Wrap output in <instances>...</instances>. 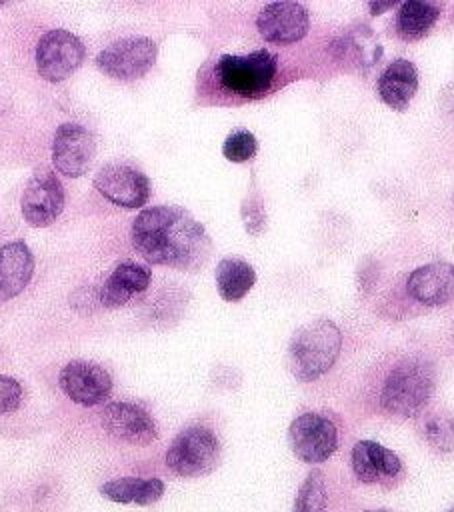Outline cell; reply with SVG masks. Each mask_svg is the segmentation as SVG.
I'll return each instance as SVG.
<instances>
[{
  "instance_id": "cell-1",
  "label": "cell",
  "mask_w": 454,
  "mask_h": 512,
  "mask_svg": "<svg viewBox=\"0 0 454 512\" xmlns=\"http://www.w3.org/2000/svg\"><path fill=\"white\" fill-rule=\"evenodd\" d=\"M130 238L146 262L184 272L200 270L212 252L204 226L178 206L142 210L132 222Z\"/></svg>"
},
{
  "instance_id": "cell-2",
  "label": "cell",
  "mask_w": 454,
  "mask_h": 512,
  "mask_svg": "<svg viewBox=\"0 0 454 512\" xmlns=\"http://www.w3.org/2000/svg\"><path fill=\"white\" fill-rule=\"evenodd\" d=\"M340 348V328L328 318H316L292 334L286 352L288 370L300 382L318 380L334 366Z\"/></svg>"
},
{
  "instance_id": "cell-3",
  "label": "cell",
  "mask_w": 454,
  "mask_h": 512,
  "mask_svg": "<svg viewBox=\"0 0 454 512\" xmlns=\"http://www.w3.org/2000/svg\"><path fill=\"white\" fill-rule=\"evenodd\" d=\"M434 386L436 370L430 360L404 358L388 372L380 392V406L392 416L414 418L430 402Z\"/></svg>"
},
{
  "instance_id": "cell-4",
  "label": "cell",
  "mask_w": 454,
  "mask_h": 512,
  "mask_svg": "<svg viewBox=\"0 0 454 512\" xmlns=\"http://www.w3.org/2000/svg\"><path fill=\"white\" fill-rule=\"evenodd\" d=\"M276 70V56L268 50H256L246 56L224 54L214 66L218 84L242 98H258L268 92L276 78Z\"/></svg>"
},
{
  "instance_id": "cell-5",
  "label": "cell",
  "mask_w": 454,
  "mask_h": 512,
  "mask_svg": "<svg viewBox=\"0 0 454 512\" xmlns=\"http://www.w3.org/2000/svg\"><path fill=\"white\" fill-rule=\"evenodd\" d=\"M220 462V440L206 426H188L166 450V466L184 478L210 474Z\"/></svg>"
},
{
  "instance_id": "cell-6",
  "label": "cell",
  "mask_w": 454,
  "mask_h": 512,
  "mask_svg": "<svg viewBox=\"0 0 454 512\" xmlns=\"http://www.w3.org/2000/svg\"><path fill=\"white\" fill-rule=\"evenodd\" d=\"M288 442L298 460L318 464L328 460L338 448V430L326 416L304 412L292 420Z\"/></svg>"
},
{
  "instance_id": "cell-7",
  "label": "cell",
  "mask_w": 454,
  "mask_h": 512,
  "mask_svg": "<svg viewBox=\"0 0 454 512\" xmlns=\"http://www.w3.org/2000/svg\"><path fill=\"white\" fill-rule=\"evenodd\" d=\"M158 48L146 36H130L116 40L96 56V66L116 80H134L144 76L156 62Z\"/></svg>"
},
{
  "instance_id": "cell-8",
  "label": "cell",
  "mask_w": 454,
  "mask_h": 512,
  "mask_svg": "<svg viewBox=\"0 0 454 512\" xmlns=\"http://www.w3.org/2000/svg\"><path fill=\"white\" fill-rule=\"evenodd\" d=\"M84 60V44L68 30L56 28L38 40L36 68L48 82H60L68 78Z\"/></svg>"
},
{
  "instance_id": "cell-9",
  "label": "cell",
  "mask_w": 454,
  "mask_h": 512,
  "mask_svg": "<svg viewBox=\"0 0 454 512\" xmlns=\"http://www.w3.org/2000/svg\"><path fill=\"white\" fill-rule=\"evenodd\" d=\"M24 220L34 228L50 226L64 208V188L52 170L40 168L28 180L20 200Z\"/></svg>"
},
{
  "instance_id": "cell-10",
  "label": "cell",
  "mask_w": 454,
  "mask_h": 512,
  "mask_svg": "<svg viewBox=\"0 0 454 512\" xmlns=\"http://www.w3.org/2000/svg\"><path fill=\"white\" fill-rule=\"evenodd\" d=\"M58 384L62 392L80 406H98L106 402L112 392L110 372L88 360L68 362L58 374Z\"/></svg>"
},
{
  "instance_id": "cell-11",
  "label": "cell",
  "mask_w": 454,
  "mask_h": 512,
  "mask_svg": "<svg viewBox=\"0 0 454 512\" xmlns=\"http://www.w3.org/2000/svg\"><path fill=\"white\" fill-rule=\"evenodd\" d=\"M94 152V136L84 126L74 122L58 126L52 142V164L62 176L78 178L86 174L92 166Z\"/></svg>"
},
{
  "instance_id": "cell-12",
  "label": "cell",
  "mask_w": 454,
  "mask_h": 512,
  "mask_svg": "<svg viewBox=\"0 0 454 512\" xmlns=\"http://www.w3.org/2000/svg\"><path fill=\"white\" fill-rule=\"evenodd\" d=\"M94 188L120 208H142L150 198L148 178L126 164H108L94 176Z\"/></svg>"
},
{
  "instance_id": "cell-13",
  "label": "cell",
  "mask_w": 454,
  "mask_h": 512,
  "mask_svg": "<svg viewBox=\"0 0 454 512\" xmlns=\"http://www.w3.org/2000/svg\"><path fill=\"white\" fill-rule=\"evenodd\" d=\"M100 420L110 436L134 446H148L158 438L154 418L142 406L132 402L106 404Z\"/></svg>"
},
{
  "instance_id": "cell-14",
  "label": "cell",
  "mask_w": 454,
  "mask_h": 512,
  "mask_svg": "<svg viewBox=\"0 0 454 512\" xmlns=\"http://www.w3.org/2000/svg\"><path fill=\"white\" fill-rule=\"evenodd\" d=\"M256 26L266 42L294 44L306 36L310 20L302 4L294 0H278L260 10Z\"/></svg>"
},
{
  "instance_id": "cell-15",
  "label": "cell",
  "mask_w": 454,
  "mask_h": 512,
  "mask_svg": "<svg viewBox=\"0 0 454 512\" xmlns=\"http://www.w3.org/2000/svg\"><path fill=\"white\" fill-rule=\"evenodd\" d=\"M406 292L424 306H444L454 298V264L430 262L414 268L406 278Z\"/></svg>"
},
{
  "instance_id": "cell-16",
  "label": "cell",
  "mask_w": 454,
  "mask_h": 512,
  "mask_svg": "<svg viewBox=\"0 0 454 512\" xmlns=\"http://www.w3.org/2000/svg\"><path fill=\"white\" fill-rule=\"evenodd\" d=\"M350 462L362 484H390L402 474L400 458L374 440H358L352 446Z\"/></svg>"
},
{
  "instance_id": "cell-17",
  "label": "cell",
  "mask_w": 454,
  "mask_h": 512,
  "mask_svg": "<svg viewBox=\"0 0 454 512\" xmlns=\"http://www.w3.org/2000/svg\"><path fill=\"white\" fill-rule=\"evenodd\" d=\"M152 280V272L148 266L126 260L120 262L110 276L106 278V282L102 284L98 298L100 304L104 308H120L124 304H128L134 296L142 294Z\"/></svg>"
},
{
  "instance_id": "cell-18",
  "label": "cell",
  "mask_w": 454,
  "mask_h": 512,
  "mask_svg": "<svg viewBox=\"0 0 454 512\" xmlns=\"http://www.w3.org/2000/svg\"><path fill=\"white\" fill-rule=\"evenodd\" d=\"M34 274V256L26 242L14 240L0 246V302L18 296Z\"/></svg>"
},
{
  "instance_id": "cell-19",
  "label": "cell",
  "mask_w": 454,
  "mask_h": 512,
  "mask_svg": "<svg viewBox=\"0 0 454 512\" xmlns=\"http://www.w3.org/2000/svg\"><path fill=\"white\" fill-rule=\"evenodd\" d=\"M332 54L342 66L368 70L382 58V46L376 40L374 32L368 26L360 24L346 30L340 38L334 40Z\"/></svg>"
},
{
  "instance_id": "cell-20",
  "label": "cell",
  "mask_w": 454,
  "mask_h": 512,
  "mask_svg": "<svg viewBox=\"0 0 454 512\" xmlns=\"http://www.w3.org/2000/svg\"><path fill=\"white\" fill-rule=\"evenodd\" d=\"M418 90V72L410 60L396 58L378 78V94L384 104L404 112Z\"/></svg>"
},
{
  "instance_id": "cell-21",
  "label": "cell",
  "mask_w": 454,
  "mask_h": 512,
  "mask_svg": "<svg viewBox=\"0 0 454 512\" xmlns=\"http://www.w3.org/2000/svg\"><path fill=\"white\" fill-rule=\"evenodd\" d=\"M100 494L116 504L150 506L164 494V482L160 478H138L124 476L108 480L100 486Z\"/></svg>"
},
{
  "instance_id": "cell-22",
  "label": "cell",
  "mask_w": 454,
  "mask_h": 512,
  "mask_svg": "<svg viewBox=\"0 0 454 512\" xmlns=\"http://www.w3.org/2000/svg\"><path fill=\"white\" fill-rule=\"evenodd\" d=\"M256 284L254 268L242 258H224L216 266V290L222 300L238 302Z\"/></svg>"
},
{
  "instance_id": "cell-23",
  "label": "cell",
  "mask_w": 454,
  "mask_h": 512,
  "mask_svg": "<svg viewBox=\"0 0 454 512\" xmlns=\"http://www.w3.org/2000/svg\"><path fill=\"white\" fill-rule=\"evenodd\" d=\"M440 16V6L434 0H404L396 16V32L404 40L424 38Z\"/></svg>"
},
{
  "instance_id": "cell-24",
  "label": "cell",
  "mask_w": 454,
  "mask_h": 512,
  "mask_svg": "<svg viewBox=\"0 0 454 512\" xmlns=\"http://www.w3.org/2000/svg\"><path fill=\"white\" fill-rule=\"evenodd\" d=\"M328 500L326 480L320 470H312L298 488L292 512H324Z\"/></svg>"
},
{
  "instance_id": "cell-25",
  "label": "cell",
  "mask_w": 454,
  "mask_h": 512,
  "mask_svg": "<svg viewBox=\"0 0 454 512\" xmlns=\"http://www.w3.org/2000/svg\"><path fill=\"white\" fill-rule=\"evenodd\" d=\"M424 438L440 454L454 452V416L448 412L430 414L424 420Z\"/></svg>"
},
{
  "instance_id": "cell-26",
  "label": "cell",
  "mask_w": 454,
  "mask_h": 512,
  "mask_svg": "<svg viewBox=\"0 0 454 512\" xmlns=\"http://www.w3.org/2000/svg\"><path fill=\"white\" fill-rule=\"evenodd\" d=\"M256 148H258V142L252 132L236 130L224 140L222 154L230 162H246L256 154Z\"/></svg>"
},
{
  "instance_id": "cell-27",
  "label": "cell",
  "mask_w": 454,
  "mask_h": 512,
  "mask_svg": "<svg viewBox=\"0 0 454 512\" xmlns=\"http://www.w3.org/2000/svg\"><path fill=\"white\" fill-rule=\"evenodd\" d=\"M240 214H242V222H244V228H246L248 234L258 236V234L264 232V228H266V210H264L262 198L256 192H250L244 198Z\"/></svg>"
},
{
  "instance_id": "cell-28",
  "label": "cell",
  "mask_w": 454,
  "mask_h": 512,
  "mask_svg": "<svg viewBox=\"0 0 454 512\" xmlns=\"http://www.w3.org/2000/svg\"><path fill=\"white\" fill-rule=\"evenodd\" d=\"M24 398L22 384L6 374H0V416L10 414L20 408Z\"/></svg>"
},
{
  "instance_id": "cell-29",
  "label": "cell",
  "mask_w": 454,
  "mask_h": 512,
  "mask_svg": "<svg viewBox=\"0 0 454 512\" xmlns=\"http://www.w3.org/2000/svg\"><path fill=\"white\" fill-rule=\"evenodd\" d=\"M378 262L372 260V258H364L358 266V286L364 294L372 292V288L376 286L378 282Z\"/></svg>"
},
{
  "instance_id": "cell-30",
  "label": "cell",
  "mask_w": 454,
  "mask_h": 512,
  "mask_svg": "<svg viewBox=\"0 0 454 512\" xmlns=\"http://www.w3.org/2000/svg\"><path fill=\"white\" fill-rule=\"evenodd\" d=\"M400 0H370V4H368V10H370V14L372 16H380V14H384L386 10H390L394 4H398Z\"/></svg>"
},
{
  "instance_id": "cell-31",
  "label": "cell",
  "mask_w": 454,
  "mask_h": 512,
  "mask_svg": "<svg viewBox=\"0 0 454 512\" xmlns=\"http://www.w3.org/2000/svg\"><path fill=\"white\" fill-rule=\"evenodd\" d=\"M452 342H454V324H452Z\"/></svg>"
},
{
  "instance_id": "cell-32",
  "label": "cell",
  "mask_w": 454,
  "mask_h": 512,
  "mask_svg": "<svg viewBox=\"0 0 454 512\" xmlns=\"http://www.w3.org/2000/svg\"><path fill=\"white\" fill-rule=\"evenodd\" d=\"M2 6H4V0H0V8H2Z\"/></svg>"
},
{
  "instance_id": "cell-33",
  "label": "cell",
  "mask_w": 454,
  "mask_h": 512,
  "mask_svg": "<svg viewBox=\"0 0 454 512\" xmlns=\"http://www.w3.org/2000/svg\"><path fill=\"white\" fill-rule=\"evenodd\" d=\"M372 512H386V510H372Z\"/></svg>"
},
{
  "instance_id": "cell-34",
  "label": "cell",
  "mask_w": 454,
  "mask_h": 512,
  "mask_svg": "<svg viewBox=\"0 0 454 512\" xmlns=\"http://www.w3.org/2000/svg\"><path fill=\"white\" fill-rule=\"evenodd\" d=\"M448 512H454V508H450V510H448Z\"/></svg>"
}]
</instances>
